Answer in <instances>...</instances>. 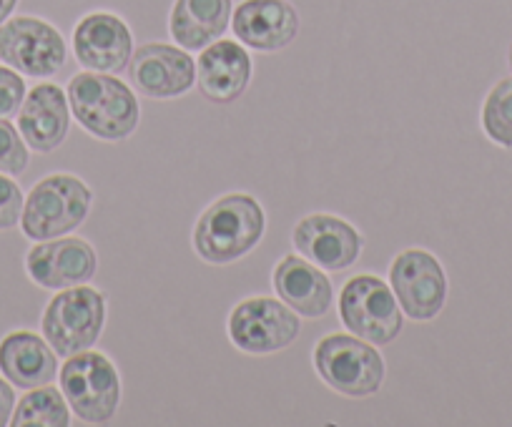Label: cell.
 <instances>
[{
  "label": "cell",
  "mask_w": 512,
  "mask_h": 427,
  "mask_svg": "<svg viewBox=\"0 0 512 427\" xmlns=\"http://www.w3.org/2000/svg\"><path fill=\"white\" fill-rule=\"evenodd\" d=\"M68 106L78 124L103 141H121L139 126V101L134 91L108 73H78L66 88Z\"/></svg>",
  "instance_id": "obj_1"
},
{
  "label": "cell",
  "mask_w": 512,
  "mask_h": 427,
  "mask_svg": "<svg viewBox=\"0 0 512 427\" xmlns=\"http://www.w3.org/2000/svg\"><path fill=\"white\" fill-rule=\"evenodd\" d=\"M264 227V209L254 196L229 194L201 214L194 247L204 262L231 264L262 242Z\"/></svg>",
  "instance_id": "obj_2"
},
{
  "label": "cell",
  "mask_w": 512,
  "mask_h": 427,
  "mask_svg": "<svg viewBox=\"0 0 512 427\" xmlns=\"http://www.w3.org/2000/svg\"><path fill=\"white\" fill-rule=\"evenodd\" d=\"M93 194L71 174H53L38 181L23 204L21 227L33 242L63 237L81 227L91 209Z\"/></svg>",
  "instance_id": "obj_3"
},
{
  "label": "cell",
  "mask_w": 512,
  "mask_h": 427,
  "mask_svg": "<svg viewBox=\"0 0 512 427\" xmlns=\"http://www.w3.org/2000/svg\"><path fill=\"white\" fill-rule=\"evenodd\" d=\"M106 325V297L91 287H68L51 299L43 314V335L56 355L91 350Z\"/></svg>",
  "instance_id": "obj_4"
},
{
  "label": "cell",
  "mask_w": 512,
  "mask_h": 427,
  "mask_svg": "<svg viewBox=\"0 0 512 427\" xmlns=\"http://www.w3.org/2000/svg\"><path fill=\"white\" fill-rule=\"evenodd\" d=\"M61 392L68 407L88 425L108 422L121 402V380L101 352H78L66 360L61 370Z\"/></svg>",
  "instance_id": "obj_5"
},
{
  "label": "cell",
  "mask_w": 512,
  "mask_h": 427,
  "mask_svg": "<svg viewBox=\"0 0 512 427\" xmlns=\"http://www.w3.org/2000/svg\"><path fill=\"white\" fill-rule=\"evenodd\" d=\"M314 367L332 390L369 397L382 387L384 360L372 342L352 335H327L314 350Z\"/></svg>",
  "instance_id": "obj_6"
},
{
  "label": "cell",
  "mask_w": 512,
  "mask_h": 427,
  "mask_svg": "<svg viewBox=\"0 0 512 427\" xmlns=\"http://www.w3.org/2000/svg\"><path fill=\"white\" fill-rule=\"evenodd\" d=\"M339 314L352 335L372 345H390L402 332V309L397 307L395 292L372 274H362L344 284Z\"/></svg>",
  "instance_id": "obj_7"
},
{
  "label": "cell",
  "mask_w": 512,
  "mask_h": 427,
  "mask_svg": "<svg viewBox=\"0 0 512 427\" xmlns=\"http://www.w3.org/2000/svg\"><path fill=\"white\" fill-rule=\"evenodd\" d=\"M299 317L292 307L269 297L244 299L231 309L229 337L249 355H272L299 337Z\"/></svg>",
  "instance_id": "obj_8"
},
{
  "label": "cell",
  "mask_w": 512,
  "mask_h": 427,
  "mask_svg": "<svg viewBox=\"0 0 512 427\" xmlns=\"http://www.w3.org/2000/svg\"><path fill=\"white\" fill-rule=\"evenodd\" d=\"M0 58L18 73L48 78L66 66V41L41 18H11L0 26Z\"/></svg>",
  "instance_id": "obj_9"
},
{
  "label": "cell",
  "mask_w": 512,
  "mask_h": 427,
  "mask_svg": "<svg viewBox=\"0 0 512 427\" xmlns=\"http://www.w3.org/2000/svg\"><path fill=\"white\" fill-rule=\"evenodd\" d=\"M392 292L402 312L415 322H427L442 312L447 299V277L442 264L425 249H407L390 267Z\"/></svg>",
  "instance_id": "obj_10"
},
{
  "label": "cell",
  "mask_w": 512,
  "mask_h": 427,
  "mask_svg": "<svg viewBox=\"0 0 512 427\" xmlns=\"http://www.w3.org/2000/svg\"><path fill=\"white\" fill-rule=\"evenodd\" d=\"M128 81L149 98H176L196 81V66L189 53L169 43H146L131 53Z\"/></svg>",
  "instance_id": "obj_11"
},
{
  "label": "cell",
  "mask_w": 512,
  "mask_h": 427,
  "mask_svg": "<svg viewBox=\"0 0 512 427\" xmlns=\"http://www.w3.org/2000/svg\"><path fill=\"white\" fill-rule=\"evenodd\" d=\"M294 247L299 254L327 272L352 267L362 254V234L332 214H309L294 227Z\"/></svg>",
  "instance_id": "obj_12"
},
{
  "label": "cell",
  "mask_w": 512,
  "mask_h": 427,
  "mask_svg": "<svg viewBox=\"0 0 512 427\" xmlns=\"http://www.w3.org/2000/svg\"><path fill=\"white\" fill-rule=\"evenodd\" d=\"M96 252L78 237H56L36 244L26 257V269L43 289H68L86 284L96 274Z\"/></svg>",
  "instance_id": "obj_13"
},
{
  "label": "cell",
  "mask_w": 512,
  "mask_h": 427,
  "mask_svg": "<svg viewBox=\"0 0 512 427\" xmlns=\"http://www.w3.org/2000/svg\"><path fill=\"white\" fill-rule=\"evenodd\" d=\"M73 51L88 71L118 73L131 61L134 38L126 23L113 13H91L76 26Z\"/></svg>",
  "instance_id": "obj_14"
},
{
  "label": "cell",
  "mask_w": 512,
  "mask_h": 427,
  "mask_svg": "<svg viewBox=\"0 0 512 427\" xmlns=\"http://www.w3.org/2000/svg\"><path fill=\"white\" fill-rule=\"evenodd\" d=\"M71 126L68 96L56 83L33 88L18 111V131L31 149L48 154L63 144Z\"/></svg>",
  "instance_id": "obj_15"
},
{
  "label": "cell",
  "mask_w": 512,
  "mask_h": 427,
  "mask_svg": "<svg viewBox=\"0 0 512 427\" xmlns=\"http://www.w3.org/2000/svg\"><path fill=\"white\" fill-rule=\"evenodd\" d=\"M234 33L256 51H279L299 33V16L287 0H244L234 13Z\"/></svg>",
  "instance_id": "obj_16"
},
{
  "label": "cell",
  "mask_w": 512,
  "mask_h": 427,
  "mask_svg": "<svg viewBox=\"0 0 512 427\" xmlns=\"http://www.w3.org/2000/svg\"><path fill=\"white\" fill-rule=\"evenodd\" d=\"M251 78V58L236 41H214L196 63V83L214 103H231L246 91Z\"/></svg>",
  "instance_id": "obj_17"
},
{
  "label": "cell",
  "mask_w": 512,
  "mask_h": 427,
  "mask_svg": "<svg viewBox=\"0 0 512 427\" xmlns=\"http://www.w3.org/2000/svg\"><path fill=\"white\" fill-rule=\"evenodd\" d=\"M272 284L279 297L302 317H324L332 307V282L309 259L294 257V254L284 257L274 269Z\"/></svg>",
  "instance_id": "obj_18"
},
{
  "label": "cell",
  "mask_w": 512,
  "mask_h": 427,
  "mask_svg": "<svg viewBox=\"0 0 512 427\" xmlns=\"http://www.w3.org/2000/svg\"><path fill=\"white\" fill-rule=\"evenodd\" d=\"M0 372L23 390L51 385L58 372L56 350L33 332H11L0 342Z\"/></svg>",
  "instance_id": "obj_19"
},
{
  "label": "cell",
  "mask_w": 512,
  "mask_h": 427,
  "mask_svg": "<svg viewBox=\"0 0 512 427\" xmlns=\"http://www.w3.org/2000/svg\"><path fill=\"white\" fill-rule=\"evenodd\" d=\"M229 18L231 0H176L169 28L181 48L201 51L226 31Z\"/></svg>",
  "instance_id": "obj_20"
},
{
  "label": "cell",
  "mask_w": 512,
  "mask_h": 427,
  "mask_svg": "<svg viewBox=\"0 0 512 427\" xmlns=\"http://www.w3.org/2000/svg\"><path fill=\"white\" fill-rule=\"evenodd\" d=\"M13 427H68L71 425V410L66 405L63 392L56 387H33L21 402H18L16 412L11 417Z\"/></svg>",
  "instance_id": "obj_21"
},
{
  "label": "cell",
  "mask_w": 512,
  "mask_h": 427,
  "mask_svg": "<svg viewBox=\"0 0 512 427\" xmlns=\"http://www.w3.org/2000/svg\"><path fill=\"white\" fill-rule=\"evenodd\" d=\"M482 129L490 141L512 149V78L497 83L482 106Z\"/></svg>",
  "instance_id": "obj_22"
},
{
  "label": "cell",
  "mask_w": 512,
  "mask_h": 427,
  "mask_svg": "<svg viewBox=\"0 0 512 427\" xmlns=\"http://www.w3.org/2000/svg\"><path fill=\"white\" fill-rule=\"evenodd\" d=\"M26 139L8 119H0V174H23L28 166Z\"/></svg>",
  "instance_id": "obj_23"
},
{
  "label": "cell",
  "mask_w": 512,
  "mask_h": 427,
  "mask_svg": "<svg viewBox=\"0 0 512 427\" xmlns=\"http://www.w3.org/2000/svg\"><path fill=\"white\" fill-rule=\"evenodd\" d=\"M26 101V83L11 68H0V119H11Z\"/></svg>",
  "instance_id": "obj_24"
},
{
  "label": "cell",
  "mask_w": 512,
  "mask_h": 427,
  "mask_svg": "<svg viewBox=\"0 0 512 427\" xmlns=\"http://www.w3.org/2000/svg\"><path fill=\"white\" fill-rule=\"evenodd\" d=\"M23 191L13 179L0 174V229H11L21 222Z\"/></svg>",
  "instance_id": "obj_25"
},
{
  "label": "cell",
  "mask_w": 512,
  "mask_h": 427,
  "mask_svg": "<svg viewBox=\"0 0 512 427\" xmlns=\"http://www.w3.org/2000/svg\"><path fill=\"white\" fill-rule=\"evenodd\" d=\"M13 405H16V395H13V387L8 385L6 380H0V427L11 425Z\"/></svg>",
  "instance_id": "obj_26"
},
{
  "label": "cell",
  "mask_w": 512,
  "mask_h": 427,
  "mask_svg": "<svg viewBox=\"0 0 512 427\" xmlns=\"http://www.w3.org/2000/svg\"><path fill=\"white\" fill-rule=\"evenodd\" d=\"M18 0H0V26L11 18V13L16 11Z\"/></svg>",
  "instance_id": "obj_27"
},
{
  "label": "cell",
  "mask_w": 512,
  "mask_h": 427,
  "mask_svg": "<svg viewBox=\"0 0 512 427\" xmlns=\"http://www.w3.org/2000/svg\"><path fill=\"white\" fill-rule=\"evenodd\" d=\"M507 61H510V68H512V46H510V53H507Z\"/></svg>",
  "instance_id": "obj_28"
}]
</instances>
